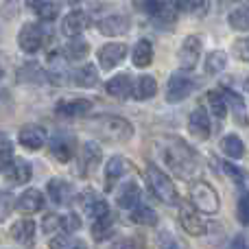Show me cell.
Here are the masks:
<instances>
[{"instance_id":"obj_35","label":"cell","mask_w":249,"mask_h":249,"mask_svg":"<svg viewBox=\"0 0 249 249\" xmlns=\"http://www.w3.org/2000/svg\"><path fill=\"white\" fill-rule=\"evenodd\" d=\"M114 232H116V228H114L112 216L101 219V221H94V223H92V238H94V241H99V243L109 241V238L114 236Z\"/></svg>"},{"instance_id":"obj_47","label":"cell","mask_w":249,"mask_h":249,"mask_svg":"<svg viewBox=\"0 0 249 249\" xmlns=\"http://www.w3.org/2000/svg\"><path fill=\"white\" fill-rule=\"evenodd\" d=\"M212 0H188V9L186 11H193V13H206L210 9Z\"/></svg>"},{"instance_id":"obj_1","label":"cell","mask_w":249,"mask_h":249,"mask_svg":"<svg viewBox=\"0 0 249 249\" xmlns=\"http://www.w3.org/2000/svg\"><path fill=\"white\" fill-rule=\"evenodd\" d=\"M162 158H164V162H166V166L171 168L175 175H179L181 179H193L199 173L197 155L181 140H177L175 146H166V149L162 151Z\"/></svg>"},{"instance_id":"obj_38","label":"cell","mask_w":249,"mask_h":249,"mask_svg":"<svg viewBox=\"0 0 249 249\" xmlns=\"http://www.w3.org/2000/svg\"><path fill=\"white\" fill-rule=\"evenodd\" d=\"M230 26L234 31H249V7H236L228 18Z\"/></svg>"},{"instance_id":"obj_36","label":"cell","mask_w":249,"mask_h":249,"mask_svg":"<svg viewBox=\"0 0 249 249\" xmlns=\"http://www.w3.org/2000/svg\"><path fill=\"white\" fill-rule=\"evenodd\" d=\"M208 107H210V112L214 114L216 118H221V121H223L225 114H228V101H225L223 92H219V90L208 92Z\"/></svg>"},{"instance_id":"obj_18","label":"cell","mask_w":249,"mask_h":249,"mask_svg":"<svg viewBox=\"0 0 249 249\" xmlns=\"http://www.w3.org/2000/svg\"><path fill=\"white\" fill-rule=\"evenodd\" d=\"M11 236L22 247H33L35 245V221L20 219L11 225Z\"/></svg>"},{"instance_id":"obj_4","label":"cell","mask_w":249,"mask_h":249,"mask_svg":"<svg viewBox=\"0 0 249 249\" xmlns=\"http://www.w3.org/2000/svg\"><path fill=\"white\" fill-rule=\"evenodd\" d=\"M190 203L199 212H206V214H216L221 208V199L216 195V190L206 181H195L190 186Z\"/></svg>"},{"instance_id":"obj_23","label":"cell","mask_w":249,"mask_h":249,"mask_svg":"<svg viewBox=\"0 0 249 249\" xmlns=\"http://www.w3.org/2000/svg\"><path fill=\"white\" fill-rule=\"evenodd\" d=\"M46 77H48V81H51L53 86H64V83H68L70 70H68V64H66V59L61 55H53L51 57V66H48Z\"/></svg>"},{"instance_id":"obj_12","label":"cell","mask_w":249,"mask_h":249,"mask_svg":"<svg viewBox=\"0 0 249 249\" xmlns=\"http://www.w3.org/2000/svg\"><path fill=\"white\" fill-rule=\"evenodd\" d=\"M18 140H20V144L24 146V149L37 151L46 144V131H44V127H39V124H24V127L20 129V133H18Z\"/></svg>"},{"instance_id":"obj_3","label":"cell","mask_w":249,"mask_h":249,"mask_svg":"<svg viewBox=\"0 0 249 249\" xmlns=\"http://www.w3.org/2000/svg\"><path fill=\"white\" fill-rule=\"evenodd\" d=\"M92 127L103 136V140H109V142H124L133 136L131 123L121 116H103L92 123Z\"/></svg>"},{"instance_id":"obj_9","label":"cell","mask_w":249,"mask_h":249,"mask_svg":"<svg viewBox=\"0 0 249 249\" xmlns=\"http://www.w3.org/2000/svg\"><path fill=\"white\" fill-rule=\"evenodd\" d=\"M179 223L190 236H203L206 234V223H203L199 210L193 203H181L179 206Z\"/></svg>"},{"instance_id":"obj_40","label":"cell","mask_w":249,"mask_h":249,"mask_svg":"<svg viewBox=\"0 0 249 249\" xmlns=\"http://www.w3.org/2000/svg\"><path fill=\"white\" fill-rule=\"evenodd\" d=\"M57 16H59V2H57V0H46V2L37 9V18L44 22H53Z\"/></svg>"},{"instance_id":"obj_2","label":"cell","mask_w":249,"mask_h":249,"mask_svg":"<svg viewBox=\"0 0 249 249\" xmlns=\"http://www.w3.org/2000/svg\"><path fill=\"white\" fill-rule=\"evenodd\" d=\"M146 181H149L151 193H153L162 203H166V206H181L179 193H177L173 179L166 175V173L160 171L158 166H153V164L146 168Z\"/></svg>"},{"instance_id":"obj_13","label":"cell","mask_w":249,"mask_h":249,"mask_svg":"<svg viewBox=\"0 0 249 249\" xmlns=\"http://www.w3.org/2000/svg\"><path fill=\"white\" fill-rule=\"evenodd\" d=\"M88 24H90V16H88L86 11H81V9H74V11H70L68 16L64 18L61 31H64V35H68V37H79V35L88 29Z\"/></svg>"},{"instance_id":"obj_34","label":"cell","mask_w":249,"mask_h":249,"mask_svg":"<svg viewBox=\"0 0 249 249\" xmlns=\"http://www.w3.org/2000/svg\"><path fill=\"white\" fill-rule=\"evenodd\" d=\"M88 53H90V44H88L86 39H81V37H72L64 48V55L68 57V59H74V61L86 59Z\"/></svg>"},{"instance_id":"obj_20","label":"cell","mask_w":249,"mask_h":249,"mask_svg":"<svg viewBox=\"0 0 249 249\" xmlns=\"http://www.w3.org/2000/svg\"><path fill=\"white\" fill-rule=\"evenodd\" d=\"M105 90H107V94L116 96V99H129V96H133V90H136V83L131 81V77L129 74H118V77L109 79L107 83H105Z\"/></svg>"},{"instance_id":"obj_7","label":"cell","mask_w":249,"mask_h":249,"mask_svg":"<svg viewBox=\"0 0 249 249\" xmlns=\"http://www.w3.org/2000/svg\"><path fill=\"white\" fill-rule=\"evenodd\" d=\"M42 42H44V31H42V26L33 24V22H26L20 29V33H18V44H20V48L26 55L37 53L42 48Z\"/></svg>"},{"instance_id":"obj_27","label":"cell","mask_w":249,"mask_h":249,"mask_svg":"<svg viewBox=\"0 0 249 249\" xmlns=\"http://www.w3.org/2000/svg\"><path fill=\"white\" fill-rule=\"evenodd\" d=\"M133 66L136 68H146V66H151V61H153V46H151L149 39H140V42L133 46Z\"/></svg>"},{"instance_id":"obj_25","label":"cell","mask_w":249,"mask_h":249,"mask_svg":"<svg viewBox=\"0 0 249 249\" xmlns=\"http://www.w3.org/2000/svg\"><path fill=\"white\" fill-rule=\"evenodd\" d=\"M129 171H131V162H129V160L121 158V155L109 158L107 164H105V177H107V184L121 179V177H124Z\"/></svg>"},{"instance_id":"obj_51","label":"cell","mask_w":249,"mask_h":249,"mask_svg":"<svg viewBox=\"0 0 249 249\" xmlns=\"http://www.w3.org/2000/svg\"><path fill=\"white\" fill-rule=\"evenodd\" d=\"M245 90L249 92V77H247V81H245Z\"/></svg>"},{"instance_id":"obj_50","label":"cell","mask_w":249,"mask_h":249,"mask_svg":"<svg viewBox=\"0 0 249 249\" xmlns=\"http://www.w3.org/2000/svg\"><path fill=\"white\" fill-rule=\"evenodd\" d=\"M66 2H70V4H77V2H81V0H66Z\"/></svg>"},{"instance_id":"obj_19","label":"cell","mask_w":249,"mask_h":249,"mask_svg":"<svg viewBox=\"0 0 249 249\" xmlns=\"http://www.w3.org/2000/svg\"><path fill=\"white\" fill-rule=\"evenodd\" d=\"M101 160V146L96 142H86L79 151V173L88 175Z\"/></svg>"},{"instance_id":"obj_8","label":"cell","mask_w":249,"mask_h":249,"mask_svg":"<svg viewBox=\"0 0 249 249\" xmlns=\"http://www.w3.org/2000/svg\"><path fill=\"white\" fill-rule=\"evenodd\" d=\"M124 57H127V44H123V42L103 44V46L99 48V53H96L99 66L103 70H114Z\"/></svg>"},{"instance_id":"obj_24","label":"cell","mask_w":249,"mask_h":249,"mask_svg":"<svg viewBox=\"0 0 249 249\" xmlns=\"http://www.w3.org/2000/svg\"><path fill=\"white\" fill-rule=\"evenodd\" d=\"M99 31L107 37H116L129 31V18L127 16H109L99 22Z\"/></svg>"},{"instance_id":"obj_33","label":"cell","mask_w":249,"mask_h":249,"mask_svg":"<svg viewBox=\"0 0 249 249\" xmlns=\"http://www.w3.org/2000/svg\"><path fill=\"white\" fill-rule=\"evenodd\" d=\"M155 92H158V83H155V79L149 77V74H144V77H140L136 81L133 96H136V101H146V99H151V96H155Z\"/></svg>"},{"instance_id":"obj_10","label":"cell","mask_w":249,"mask_h":249,"mask_svg":"<svg viewBox=\"0 0 249 249\" xmlns=\"http://www.w3.org/2000/svg\"><path fill=\"white\" fill-rule=\"evenodd\" d=\"M79 203H81V208L86 210V214L90 216L92 221H101V219H107V216H109L107 201H105L101 195L92 193V190L83 193L81 197H79Z\"/></svg>"},{"instance_id":"obj_5","label":"cell","mask_w":249,"mask_h":249,"mask_svg":"<svg viewBox=\"0 0 249 249\" xmlns=\"http://www.w3.org/2000/svg\"><path fill=\"white\" fill-rule=\"evenodd\" d=\"M199 86V79L188 72H175L166 83V101L168 103H179L186 96H190Z\"/></svg>"},{"instance_id":"obj_22","label":"cell","mask_w":249,"mask_h":249,"mask_svg":"<svg viewBox=\"0 0 249 249\" xmlns=\"http://www.w3.org/2000/svg\"><path fill=\"white\" fill-rule=\"evenodd\" d=\"M4 177L9 179V184H16V186H22L31 179V166L26 160H20L16 158L7 168H4Z\"/></svg>"},{"instance_id":"obj_14","label":"cell","mask_w":249,"mask_h":249,"mask_svg":"<svg viewBox=\"0 0 249 249\" xmlns=\"http://www.w3.org/2000/svg\"><path fill=\"white\" fill-rule=\"evenodd\" d=\"M210 116H208V112L203 107H197L193 114L188 116V131L193 133L195 138H199V140H206V138H210Z\"/></svg>"},{"instance_id":"obj_30","label":"cell","mask_w":249,"mask_h":249,"mask_svg":"<svg viewBox=\"0 0 249 249\" xmlns=\"http://www.w3.org/2000/svg\"><path fill=\"white\" fill-rule=\"evenodd\" d=\"M48 249H88L86 241L72 236V234H55V236L48 241Z\"/></svg>"},{"instance_id":"obj_37","label":"cell","mask_w":249,"mask_h":249,"mask_svg":"<svg viewBox=\"0 0 249 249\" xmlns=\"http://www.w3.org/2000/svg\"><path fill=\"white\" fill-rule=\"evenodd\" d=\"M228 66V55L223 51H212L210 55L206 57V74H219L221 70H225Z\"/></svg>"},{"instance_id":"obj_46","label":"cell","mask_w":249,"mask_h":249,"mask_svg":"<svg viewBox=\"0 0 249 249\" xmlns=\"http://www.w3.org/2000/svg\"><path fill=\"white\" fill-rule=\"evenodd\" d=\"M234 55L243 61H249V37H243L234 42Z\"/></svg>"},{"instance_id":"obj_45","label":"cell","mask_w":249,"mask_h":249,"mask_svg":"<svg viewBox=\"0 0 249 249\" xmlns=\"http://www.w3.org/2000/svg\"><path fill=\"white\" fill-rule=\"evenodd\" d=\"M160 249H186V247L181 245V243L177 241L173 234L162 232V234H160Z\"/></svg>"},{"instance_id":"obj_29","label":"cell","mask_w":249,"mask_h":249,"mask_svg":"<svg viewBox=\"0 0 249 249\" xmlns=\"http://www.w3.org/2000/svg\"><path fill=\"white\" fill-rule=\"evenodd\" d=\"M223 94H225V101H228V107L232 109L234 121L238 124H247V107L243 103V99L232 90H223Z\"/></svg>"},{"instance_id":"obj_11","label":"cell","mask_w":249,"mask_h":249,"mask_svg":"<svg viewBox=\"0 0 249 249\" xmlns=\"http://www.w3.org/2000/svg\"><path fill=\"white\" fill-rule=\"evenodd\" d=\"M48 149L55 155V160H59V162H70V160L74 158V136L64 133V131L55 133V136L51 138V142H48Z\"/></svg>"},{"instance_id":"obj_26","label":"cell","mask_w":249,"mask_h":249,"mask_svg":"<svg viewBox=\"0 0 249 249\" xmlns=\"http://www.w3.org/2000/svg\"><path fill=\"white\" fill-rule=\"evenodd\" d=\"M72 81L77 88H94L99 83V70H96V66L86 64L72 72Z\"/></svg>"},{"instance_id":"obj_49","label":"cell","mask_w":249,"mask_h":249,"mask_svg":"<svg viewBox=\"0 0 249 249\" xmlns=\"http://www.w3.org/2000/svg\"><path fill=\"white\" fill-rule=\"evenodd\" d=\"M44 2H46V0H26V7H29V9H33V11L37 13V9L42 7Z\"/></svg>"},{"instance_id":"obj_31","label":"cell","mask_w":249,"mask_h":249,"mask_svg":"<svg viewBox=\"0 0 249 249\" xmlns=\"http://www.w3.org/2000/svg\"><path fill=\"white\" fill-rule=\"evenodd\" d=\"M221 168H223V173L243 190V193H249V173L247 171H243V168H238L236 164H230V162H223Z\"/></svg>"},{"instance_id":"obj_48","label":"cell","mask_w":249,"mask_h":249,"mask_svg":"<svg viewBox=\"0 0 249 249\" xmlns=\"http://www.w3.org/2000/svg\"><path fill=\"white\" fill-rule=\"evenodd\" d=\"M230 249H249V243H247V238L245 236H236L232 241V247Z\"/></svg>"},{"instance_id":"obj_15","label":"cell","mask_w":249,"mask_h":249,"mask_svg":"<svg viewBox=\"0 0 249 249\" xmlns=\"http://www.w3.org/2000/svg\"><path fill=\"white\" fill-rule=\"evenodd\" d=\"M90 109H92V103L88 99H70V101H59L55 112L57 116H64V118H79V116H86Z\"/></svg>"},{"instance_id":"obj_41","label":"cell","mask_w":249,"mask_h":249,"mask_svg":"<svg viewBox=\"0 0 249 249\" xmlns=\"http://www.w3.org/2000/svg\"><path fill=\"white\" fill-rule=\"evenodd\" d=\"M81 230V219L74 212H68V214L61 216V232L64 234H74Z\"/></svg>"},{"instance_id":"obj_28","label":"cell","mask_w":249,"mask_h":249,"mask_svg":"<svg viewBox=\"0 0 249 249\" xmlns=\"http://www.w3.org/2000/svg\"><path fill=\"white\" fill-rule=\"evenodd\" d=\"M221 151H223V155H228L230 160H241L243 155H245V144H243V140L238 136L230 133V136L221 138Z\"/></svg>"},{"instance_id":"obj_44","label":"cell","mask_w":249,"mask_h":249,"mask_svg":"<svg viewBox=\"0 0 249 249\" xmlns=\"http://www.w3.org/2000/svg\"><path fill=\"white\" fill-rule=\"evenodd\" d=\"M13 160H16V155H13V144H11V140L2 133V171L13 162Z\"/></svg>"},{"instance_id":"obj_6","label":"cell","mask_w":249,"mask_h":249,"mask_svg":"<svg viewBox=\"0 0 249 249\" xmlns=\"http://www.w3.org/2000/svg\"><path fill=\"white\" fill-rule=\"evenodd\" d=\"M199 57H201V39L197 35H188V37L181 42L179 53H177V61H179L181 70L188 72L195 66L199 64Z\"/></svg>"},{"instance_id":"obj_21","label":"cell","mask_w":249,"mask_h":249,"mask_svg":"<svg viewBox=\"0 0 249 249\" xmlns=\"http://www.w3.org/2000/svg\"><path fill=\"white\" fill-rule=\"evenodd\" d=\"M140 186L136 181H124V184L118 188L116 193V203L118 208H124V210H133L140 201Z\"/></svg>"},{"instance_id":"obj_42","label":"cell","mask_w":249,"mask_h":249,"mask_svg":"<svg viewBox=\"0 0 249 249\" xmlns=\"http://www.w3.org/2000/svg\"><path fill=\"white\" fill-rule=\"evenodd\" d=\"M57 230H61V216L55 214V212H51V214H46L42 219V232L44 234H55Z\"/></svg>"},{"instance_id":"obj_16","label":"cell","mask_w":249,"mask_h":249,"mask_svg":"<svg viewBox=\"0 0 249 249\" xmlns=\"http://www.w3.org/2000/svg\"><path fill=\"white\" fill-rule=\"evenodd\" d=\"M44 195H42V190H37V188H29V190H24V193L18 197V201H16V208L20 212H24V214H35V212H39L44 208Z\"/></svg>"},{"instance_id":"obj_32","label":"cell","mask_w":249,"mask_h":249,"mask_svg":"<svg viewBox=\"0 0 249 249\" xmlns=\"http://www.w3.org/2000/svg\"><path fill=\"white\" fill-rule=\"evenodd\" d=\"M129 219L138 225H149V228L151 225H158V214H155V210H151V208L144 206V203H138V206L131 210Z\"/></svg>"},{"instance_id":"obj_39","label":"cell","mask_w":249,"mask_h":249,"mask_svg":"<svg viewBox=\"0 0 249 249\" xmlns=\"http://www.w3.org/2000/svg\"><path fill=\"white\" fill-rule=\"evenodd\" d=\"M18 77H20L22 83H42L44 79H48L46 74L42 72V68H39V66H35V64L22 66V70L18 72Z\"/></svg>"},{"instance_id":"obj_17","label":"cell","mask_w":249,"mask_h":249,"mask_svg":"<svg viewBox=\"0 0 249 249\" xmlns=\"http://www.w3.org/2000/svg\"><path fill=\"white\" fill-rule=\"evenodd\" d=\"M46 193L55 206H68L72 199V186L64 179H51L46 184Z\"/></svg>"},{"instance_id":"obj_43","label":"cell","mask_w":249,"mask_h":249,"mask_svg":"<svg viewBox=\"0 0 249 249\" xmlns=\"http://www.w3.org/2000/svg\"><path fill=\"white\" fill-rule=\"evenodd\" d=\"M238 221H241L243 225H249V193H243V197L238 199Z\"/></svg>"}]
</instances>
